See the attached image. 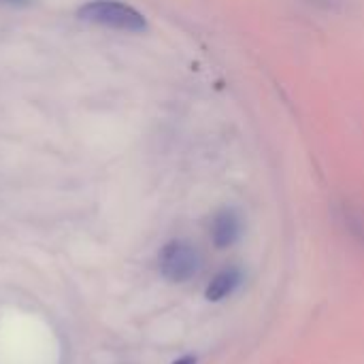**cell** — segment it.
Wrapping results in <instances>:
<instances>
[{"instance_id": "6da1fadb", "label": "cell", "mask_w": 364, "mask_h": 364, "mask_svg": "<svg viewBox=\"0 0 364 364\" xmlns=\"http://www.w3.org/2000/svg\"><path fill=\"white\" fill-rule=\"evenodd\" d=\"M77 17L85 23L102 26L107 30H117V32L139 34L147 30L145 15L119 0H90L77 11Z\"/></svg>"}, {"instance_id": "7a4b0ae2", "label": "cell", "mask_w": 364, "mask_h": 364, "mask_svg": "<svg viewBox=\"0 0 364 364\" xmlns=\"http://www.w3.org/2000/svg\"><path fill=\"white\" fill-rule=\"evenodd\" d=\"M198 254L186 241H171L160 252V273L171 284H183L198 271Z\"/></svg>"}, {"instance_id": "3957f363", "label": "cell", "mask_w": 364, "mask_h": 364, "mask_svg": "<svg viewBox=\"0 0 364 364\" xmlns=\"http://www.w3.org/2000/svg\"><path fill=\"white\" fill-rule=\"evenodd\" d=\"M241 230H243V222L235 209H222L211 220V241L220 250L230 247L241 237Z\"/></svg>"}, {"instance_id": "277c9868", "label": "cell", "mask_w": 364, "mask_h": 364, "mask_svg": "<svg viewBox=\"0 0 364 364\" xmlns=\"http://www.w3.org/2000/svg\"><path fill=\"white\" fill-rule=\"evenodd\" d=\"M239 284H241V273H239L237 269H226V271L218 273V275L209 282V286H207V290H205V296H207V301H211V303H220V301H224L226 296H230V294L239 288Z\"/></svg>"}, {"instance_id": "5b68a950", "label": "cell", "mask_w": 364, "mask_h": 364, "mask_svg": "<svg viewBox=\"0 0 364 364\" xmlns=\"http://www.w3.org/2000/svg\"><path fill=\"white\" fill-rule=\"evenodd\" d=\"M305 2H309V4H314V6H318V9L337 11V9H341L348 0H305Z\"/></svg>"}, {"instance_id": "8992f818", "label": "cell", "mask_w": 364, "mask_h": 364, "mask_svg": "<svg viewBox=\"0 0 364 364\" xmlns=\"http://www.w3.org/2000/svg\"><path fill=\"white\" fill-rule=\"evenodd\" d=\"M173 364H196V358H194V356H183V358L175 360Z\"/></svg>"}, {"instance_id": "52a82bcc", "label": "cell", "mask_w": 364, "mask_h": 364, "mask_svg": "<svg viewBox=\"0 0 364 364\" xmlns=\"http://www.w3.org/2000/svg\"><path fill=\"white\" fill-rule=\"evenodd\" d=\"M30 0H0V4H26Z\"/></svg>"}]
</instances>
